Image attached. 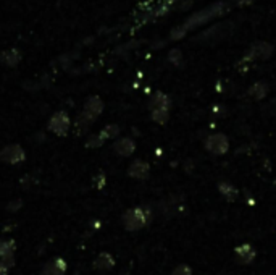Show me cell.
Instances as JSON below:
<instances>
[{"instance_id":"obj_14","label":"cell","mask_w":276,"mask_h":275,"mask_svg":"<svg viewBox=\"0 0 276 275\" xmlns=\"http://www.w3.org/2000/svg\"><path fill=\"white\" fill-rule=\"evenodd\" d=\"M170 107V99L165 94L162 93H157L155 96L152 97V101H150V109L152 110H155V109H165V110H168Z\"/></svg>"},{"instance_id":"obj_4","label":"cell","mask_w":276,"mask_h":275,"mask_svg":"<svg viewBox=\"0 0 276 275\" xmlns=\"http://www.w3.org/2000/svg\"><path fill=\"white\" fill-rule=\"evenodd\" d=\"M102 110H103V102L100 101V97L92 96V97H89L88 101H86L83 115L86 118H89L91 121H94L102 113Z\"/></svg>"},{"instance_id":"obj_21","label":"cell","mask_w":276,"mask_h":275,"mask_svg":"<svg viewBox=\"0 0 276 275\" xmlns=\"http://www.w3.org/2000/svg\"><path fill=\"white\" fill-rule=\"evenodd\" d=\"M103 185H105V176H103L102 173H99L95 176V186L97 188H102Z\"/></svg>"},{"instance_id":"obj_24","label":"cell","mask_w":276,"mask_h":275,"mask_svg":"<svg viewBox=\"0 0 276 275\" xmlns=\"http://www.w3.org/2000/svg\"><path fill=\"white\" fill-rule=\"evenodd\" d=\"M126 275H130V274H126Z\"/></svg>"},{"instance_id":"obj_8","label":"cell","mask_w":276,"mask_h":275,"mask_svg":"<svg viewBox=\"0 0 276 275\" xmlns=\"http://www.w3.org/2000/svg\"><path fill=\"white\" fill-rule=\"evenodd\" d=\"M65 272H66V262L61 258H55L42 267L41 275H65Z\"/></svg>"},{"instance_id":"obj_10","label":"cell","mask_w":276,"mask_h":275,"mask_svg":"<svg viewBox=\"0 0 276 275\" xmlns=\"http://www.w3.org/2000/svg\"><path fill=\"white\" fill-rule=\"evenodd\" d=\"M113 149H115L116 154L121 156V157H130L134 152V149H136V144H134V141L130 138H121L120 141H116Z\"/></svg>"},{"instance_id":"obj_11","label":"cell","mask_w":276,"mask_h":275,"mask_svg":"<svg viewBox=\"0 0 276 275\" xmlns=\"http://www.w3.org/2000/svg\"><path fill=\"white\" fill-rule=\"evenodd\" d=\"M115 266V259L110 253H100L94 261V269L97 271H110Z\"/></svg>"},{"instance_id":"obj_17","label":"cell","mask_w":276,"mask_h":275,"mask_svg":"<svg viewBox=\"0 0 276 275\" xmlns=\"http://www.w3.org/2000/svg\"><path fill=\"white\" fill-rule=\"evenodd\" d=\"M267 94V84L263 83H257L250 88V96H254L255 99H262L263 96Z\"/></svg>"},{"instance_id":"obj_13","label":"cell","mask_w":276,"mask_h":275,"mask_svg":"<svg viewBox=\"0 0 276 275\" xmlns=\"http://www.w3.org/2000/svg\"><path fill=\"white\" fill-rule=\"evenodd\" d=\"M273 47L270 44H265V42H257V44L252 47V54L254 57H260V58H268L270 54H272Z\"/></svg>"},{"instance_id":"obj_23","label":"cell","mask_w":276,"mask_h":275,"mask_svg":"<svg viewBox=\"0 0 276 275\" xmlns=\"http://www.w3.org/2000/svg\"><path fill=\"white\" fill-rule=\"evenodd\" d=\"M21 206V201H15V204L11 203L8 204V211H16V207H20Z\"/></svg>"},{"instance_id":"obj_6","label":"cell","mask_w":276,"mask_h":275,"mask_svg":"<svg viewBox=\"0 0 276 275\" xmlns=\"http://www.w3.org/2000/svg\"><path fill=\"white\" fill-rule=\"evenodd\" d=\"M234 258H236V261L239 262V264L247 266L255 259V249L250 246V244L244 243V244H241V246H237L234 249Z\"/></svg>"},{"instance_id":"obj_19","label":"cell","mask_w":276,"mask_h":275,"mask_svg":"<svg viewBox=\"0 0 276 275\" xmlns=\"http://www.w3.org/2000/svg\"><path fill=\"white\" fill-rule=\"evenodd\" d=\"M103 141H105V139L102 138V134H92V136L88 139V148H99V146H102L103 144Z\"/></svg>"},{"instance_id":"obj_16","label":"cell","mask_w":276,"mask_h":275,"mask_svg":"<svg viewBox=\"0 0 276 275\" xmlns=\"http://www.w3.org/2000/svg\"><path fill=\"white\" fill-rule=\"evenodd\" d=\"M118 133H120V126L118 125H107L105 128L102 130V138L103 139H113L118 136Z\"/></svg>"},{"instance_id":"obj_3","label":"cell","mask_w":276,"mask_h":275,"mask_svg":"<svg viewBox=\"0 0 276 275\" xmlns=\"http://www.w3.org/2000/svg\"><path fill=\"white\" fill-rule=\"evenodd\" d=\"M48 130L53 131L58 136H63V134L68 133L70 130V117L66 112H57L52 115V118L48 120Z\"/></svg>"},{"instance_id":"obj_12","label":"cell","mask_w":276,"mask_h":275,"mask_svg":"<svg viewBox=\"0 0 276 275\" xmlns=\"http://www.w3.org/2000/svg\"><path fill=\"white\" fill-rule=\"evenodd\" d=\"M0 62L7 66H16L21 62V54L16 49H10V51H5L0 54Z\"/></svg>"},{"instance_id":"obj_22","label":"cell","mask_w":276,"mask_h":275,"mask_svg":"<svg viewBox=\"0 0 276 275\" xmlns=\"http://www.w3.org/2000/svg\"><path fill=\"white\" fill-rule=\"evenodd\" d=\"M8 269L10 267L5 264L2 259H0V275H8Z\"/></svg>"},{"instance_id":"obj_5","label":"cell","mask_w":276,"mask_h":275,"mask_svg":"<svg viewBox=\"0 0 276 275\" xmlns=\"http://www.w3.org/2000/svg\"><path fill=\"white\" fill-rule=\"evenodd\" d=\"M15 249L16 244L13 240H2L0 241V259H2L8 267L15 264Z\"/></svg>"},{"instance_id":"obj_9","label":"cell","mask_w":276,"mask_h":275,"mask_svg":"<svg viewBox=\"0 0 276 275\" xmlns=\"http://www.w3.org/2000/svg\"><path fill=\"white\" fill-rule=\"evenodd\" d=\"M149 172H150L149 164L144 161H139V159H136V161L130 165V168H128V175L138 180H145L147 176H149Z\"/></svg>"},{"instance_id":"obj_7","label":"cell","mask_w":276,"mask_h":275,"mask_svg":"<svg viewBox=\"0 0 276 275\" xmlns=\"http://www.w3.org/2000/svg\"><path fill=\"white\" fill-rule=\"evenodd\" d=\"M207 149L213 154H225L228 151V139L223 134H213L207 139Z\"/></svg>"},{"instance_id":"obj_20","label":"cell","mask_w":276,"mask_h":275,"mask_svg":"<svg viewBox=\"0 0 276 275\" xmlns=\"http://www.w3.org/2000/svg\"><path fill=\"white\" fill-rule=\"evenodd\" d=\"M171 275H192V271H191V267L189 266L181 264V266H178L173 272H171Z\"/></svg>"},{"instance_id":"obj_18","label":"cell","mask_w":276,"mask_h":275,"mask_svg":"<svg viewBox=\"0 0 276 275\" xmlns=\"http://www.w3.org/2000/svg\"><path fill=\"white\" fill-rule=\"evenodd\" d=\"M152 118L157 121V123H165L168 118V110L165 109H155L152 110Z\"/></svg>"},{"instance_id":"obj_2","label":"cell","mask_w":276,"mask_h":275,"mask_svg":"<svg viewBox=\"0 0 276 275\" xmlns=\"http://www.w3.org/2000/svg\"><path fill=\"white\" fill-rule=\"evenodd\" d=\"M0 159L7 164L16 165L26 159V152H24V149L20 144H8L0 151Z\"/></svg>"},{"instance_id":"obj_15","label":"cell","mask_w":276,"mask_h":275,"mask_svg":"<svg viewBox=\"0 0 276 275\" xmlns=\"http://www.w3.org/2000/svg\"><path fill=\"white\" fill-rule=\"evenodd\" d=\"M218 189L228 201H234L237 198V189L232 185H230V183H220Z\"/></svg>"},{"instance_id":"obj_1","label":"cell","mask_w":276,"mask_h":275,"mask_svg":"<svg viewBox=\"0 0 276 275\" xmlns=\"http://www.w3.org/2000/svg\"><path fill=\"white\" fill-rule=\"evenodd\" d=\"M152 214L147 207H133L123 214V225L128 231H138L150 222Z\"/></svg>"}]
</instances>
